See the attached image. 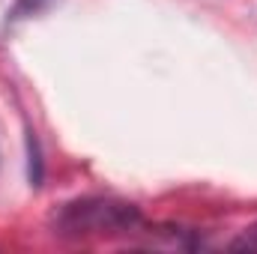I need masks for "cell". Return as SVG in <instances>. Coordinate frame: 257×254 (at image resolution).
<instances>
[{
  "instance_id": "cell-1",
  "label": "cell",
  "mask_w": 257,
  "mask_h": 254,
  "mask_svg": "<svg viewBox=\"0 0 257 254\" xmlns=\"http://www.w3.org/2000/svg\"><path fill=\"white\" fill-rule=\"evenodd\" d=\"M141 224V212L135 203L117 197H78L63 203L51 227L57 236L81 239V236H105V233H132Z\"/></svg>"
}]
</instances>
